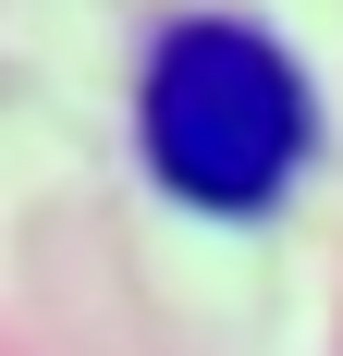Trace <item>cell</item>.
I'll return each mask as SVG.
<instances>
[{"label":"cell","instance_id":"6da1fadb","mask_svg":"<svg viewBox=\"0 0 343 356\" xmlns=\"http://www.w3.org/2000/svg\"><path fill=\"white\" fill-rule=\"evenodd\" d=\"M147 160L196 209H270L307 160V86L258 25H172L147 62Z\"/></svg>","mask_w":343,"mask_h":356}]
</instances>
